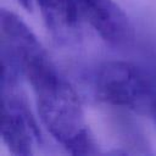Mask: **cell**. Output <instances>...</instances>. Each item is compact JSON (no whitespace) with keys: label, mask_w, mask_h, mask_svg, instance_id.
Instances as JSON below:
<instances>
[{"label":"cell","mask_w":156,"mask_h":156,"mask_svg":"<svg viewBox=\"0 0 156 156\" xmlns=\"http://www.w3.org/2000/svg\"><path fill=\"white\" fill-rule=\"evenodd\" d=\"M80 20L107 43L128 45L134 39V27L129 17L113 0H72Z\"/></svg>","instance_id":"cell-4"},{"label":"cell","mask_w":156,"mask_h":156,"mask_svg":"<svg viewBox=\"0 0 156 156\" xmlns=\"http://www.w3.org/2000/svg\"><path fill=\"white\" fill-rule=\"evenodd\" d=\"M18 73L1 63V136L15 155H33L40 145L38 126L17 90Z\"/></svg>","instance_id":"cell-3"},{"label":"cell","mask_w":156,"mask_h":156,"mask_svg":"<svg viewBox=\"0 0 156 156\" xmlns=\"http://www.w3.org/2000/svg\"><path fill=\"white\" fill-rule=\"evenodd\" d=\"M21 5H22V7H24L26 10H30L32 9V0H17Z\"/></svg>","instance_id":"cell-6"},{"label":"cell","mask_w":156,"mask_h":156,"mask_svg":"<svg viewBox=\"0 0 156 156\" xmlns=\"http://www.w3.org/2000/svg\"><path fill=\"white\" fill-rule=\"evenodd\" d=\"M95 89L108 105L156 117V80L134 63H104L96 74Z\"/></svg>","instance_id":"cell-2"},{"label":"cell","mask_w":156,"mask_h":156,"mask_svg":"<svg viewBox=\"0 0 156 156\" xmlns=\"http://www.w3.org/2000/svg\"><path fill=\"white\" fill-rule=\"evenodd\" d=\"M38 113L48 132L73 155L96 154L83 106L72 85L56 69L30 85Z\"/></svg>","instance_id":"cell-1"},{"label":"cell","mask_w":156,"mask_h":156,"mask_svg":"<svg viewBox=\"0 0 156 156\" xmlns=\"http://www.w3.org/2000/svg\"><path fill=\"white\" fill-rule=\"evenodd\" d=\"M46 28L60 40H68L79 27L80 17L72 0H35Z\"/></svg>","instance_id":"cell-5"}]
</instances>
